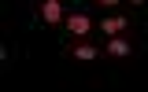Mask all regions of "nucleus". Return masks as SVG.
Wrapping results in <instances>:
<instances>
[{"mask_svg":"<svg viewBox=\"0 0 148 92\" xmlns=\"http://www.w3.org/2000/svg\"><path fill=\"white\" fill-rule=\"evenodd\" d=\"M126 4H133V7H137V4H145V0H126Z\"/></svg>","mask_w":148,"mask_h":92,"instance_id":"7","label":"nucleus"},{"mask_svg":"<svg viewBox=\"0 0 148 92\" xmlns=\"http://www.w3.org/2000/svg\"><path fill=\"white\" fill-rule=\"evenodd\" d=\"M63 30H67L71 41H82V37H92V33H96V18H92L89 11H67Z\"/></svg>","mask_w":148,"mask_h":92,"instance_id":"1","label":"nucleus"},{"mask_svg":"<svg viewBox=\"0 0 148 92\" xmlns=\"http://www.w3.org/2000/svg\"><path fill=\"white\" fill-rule=\"evenodd\" d=\"M37 15L45 18L48 26H59V22L67 18V0H41V4H37Z\"/></svg>","mask_w":148,"mask_h":92,"instance_id":"3","label":"nucleus"},{"mask_svg":"<svg viewBox=\"0 0 148 92\" xmlns=\"http://www.w3.org/2000/svg\"><path fill=\"white\" fill-rule=\"evenodd\" d=\"M67 52H71L74 59H96V55H104V48H100L92 37H82V41H71V44H67Z\"/></svg>","mask_w":148,"mask_h":92,"instance_id":"4","label":"nucleus"},{"mask_svg":"<svg viewBox=\"0 0 148 92\" xmlns=\"http://www.w3.org/2000/svg\"><path fill=\"white\" fill-rule=\"evenodd\" d=\"M104 52L115 55V59L133 55V37H130V33H115V37H108V41H104Z\"/></svg>","mask_w":148,"mask_h":92,"instance_id":"5","label":"nucleus"},{"mask_svg":"<svg viewBox=\"0 0 148 92\" xmlns=\"http://www.w3.org/2000/svg\"><path fill=\"white\" fill-rule=\"evenodd\" d=\"M130 26H133V18H130L126 11H104V15L96 18V33H104V37L130 33Z\"/></svg>","mask_w":148,"mask_h":92,"instance_id":"2","label":"nucleus"},{"mask_svg":"<svg viewBox=\"0 0 148 92\" xmlns=\"http://www.w3.org/2000/svg\"><path fill=\"white\" fill-rule=\"evenodd\" d=\"M92 4H100L104 11H115V7H119V4H126V0H92Z\"/></svg>","mask_w":148,"mask_h":92,"instance_id":"6","label":"nucleus"}]
</instances>
